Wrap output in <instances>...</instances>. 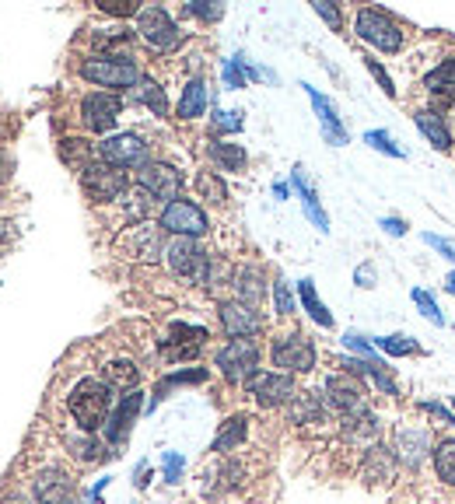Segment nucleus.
Masks as SVG:
<instances>
[{
	"label": "nucleus",
	"mask_w": 455,
	"mask_h": 504,
	"mask_svg": "<svg viewBox=\"0 0 455 504\" xmlns=\"http://www.w3.org/2000/svg\"><path fill=\"white\" fill-rule=\"evenodd\" d=\"M291 183H294V189H298V196H301V207H305L308 220H312L319 231H329V218H326L323 203H319V193H316L312 183L305 179V168H301V165L291 172Z\"/></svg>",
	"instance_id": "obj_19"
},
{
	"label": "nucleus",
	"mask_w": 455,
	"mask_h": 504,
	"mask_svg": "<svg viewBox=\"0 0 455 504\" xmlns=\"http://www.w3.org/2000/svg\"><path fill=\"white\" fill-rule=\"evenodd\" d=\"M133 98H137V102H144V105H147L155 116H165V112H168L165 92L158 88V85H155V81H140V85L133 88Z\"/></svg>",
	"instance_id": "obj_31"
},
{
	"label": "nucleus",
	"mask_w": 455,
	"mask_h": 504,
	"mask_svg": "<svg viewBox=\"0 0 455 504\" xmlns=\"http://www.w3.org/2000/svg\"><path fill=\"white\" fill-rule=\"evenodd\" d=\"M98 155H102L105 165H116V168L147 165V144L137 133H116V137H109V140L98 144Z\"/></svg>",
	"instance_id": "obj_10"
},
{
	"label": "nucleus",
	"mask_w": 455,
	"mask_h": 504,
	"mask_svg": "<svg viewBox=\"0 0 455 504\" xmlns=\"http://www.w3.org/2000/svg\"><path fill=\"white\" fill-rule=\"evenodd\" d=\"M427 92L431 94H445V98H455V57H449L445 63H438L431 74H427Z\"/></svg>",
	"instance_id": "obj_23"
},
{
	"label": "nucleus",
	"mask_w": 455,
	"mask_h": 504,
	"mask_svg": "<svg viewBox=\"0 0 455 504\" xmlns=\"http://www.w3.org/2000/svg\"><path fill=\"white\" fill-rule=\"evenodd\" d=\"M95 452H98V445H92V441H81V445H77V455H81V459H92Z\"/></svg>",
	"instance_id": "obj_49"
},
{
	"label": "nucleus",
	"mask_w": 455,
	"mask_h": 504,
	"mask_svg": "<svg viewBox=\"0 0 455 504\" xmlns=\"http://www.w3.org/2000/svg\"><path fill=\"white\" fill-rule=\"evenodd\" d=\"M214 130H221V133L242 130V112H214Z\"/></svg>",
	"instance_id": "obj_41"
},
{
	"label": "nucleus",
	"mask_w": 455,
	"mask_h": 504,
	"mask_svg": "<svg viewBox=\"0 0 455 504\" xmlns=\"http://www.w3.org/2000/svg\"><path fill=\"white\" fill-rule=\"evenodd\" d=\"M417 126H421V133L438 148V151H449V148H452V133H449V126L442 123L434 112H424L421 109V112H417Z\"/></svg>",
	"instance_id": "obj_25"
},
{
	"label": "nucleus",
	"mask_w": 455,
	"mask_h": 504,
	"mask_svg": "<svg viewBox=\"0 0 455 504\" xmlns=\"http://www.w3.org/2000/svg\"><path fill=\"white\" fill-rule=\"evenodd\" d=\"M375 346L379 350H386V354H392V357H403V354H414L417 350V344L414 340H406V337H382V340H375Z\"/></svg>",
	"instance_id": "obj_35"
},
{
	"label": "nucleus",
	"mask_w": 455,
	"mask_h": 504,
	"mask_svg": "<svg viewBox=\"0 0 455 504\" xmlns=\"http://www.w3.org/2000/svg\"><path fill=\"white\" fill-rule=\"evenodd\" d=\"M137 32H140V39L151 46V50H158V53H168V50H175L179 46V29H175V22L165 14L162 7H144L140 14H137Z\"/></svg>",
	"instance_id": "obj_7"
},
{
	"label": "nucleus",
	"mask_w": 455,
	"mask_h": 504,
	"mask_svg": "<svg viewBox=\"0 0 455 504\" xmlns=\"http://www.w3.org/2000/svg\"><path fill=\"white\" fill-rule=\"evenodd\" d=\"M137 378H140V372H137V364L127 361V357H116V361L105 364V382H109L112 389H130L133 392Z\"/></svg>",
	"instance_id": "obj_26"
},
{
	"label": "nucleus",
	"mask_w": 455,
	"mask_h": 504,
	"mask_svg": "<svg viewBox=\"0 0 455 504\" xmlns=\"http://www.w3.org/2000/svg\"><path fill=\"white\" fill-rule=\"evenodd\" d=\"M273 302H277V312L281 315H291L294 312V298H291V287L284 281L273 284Z\"/></svg>",
	"instance_id": "obj_40"
},
{
	"label": "nucleus",
	"mask_w": 455,
	"mask_h": 504,
	"mask_svg": "<svg viewBox=\"0 0 455 504\" xmlns=\"http://www.w3.org/2000/svg\"><path fill=\"white\" fill-rule=\"evenodd\" d=\"M249 392L256 396L260 407H281V403H291L294 400V382L291 375H277V372H266L249 382Z\"/></svg>",
	"instance_id": "obj_13"
},
{
	"label": "nucleus",
	"mask_w": 455,
	"mask_h": 504,
	"mask_svg": "<svg viewBox=\"0 0 455 504\" xmlns=\"http://www.w3.org/2000/svg\"><path fill=\"white\" fill-rule=\"evenodd\" d=\"M305 92H308V98H312V109L319 112V123H323V137L333 144V148H343L347 144V130H343V123H340V116H336V109H333V102L329 98H323V94L316 92L312 85H301Z\"/></svg>",
	"instance_id": "obj_16"
},
{
	"label": "nucleus",
	"mask_w": 455,
	"mask_h": 504,
	"mask_svg": "<svg viewBox=\"0 0 455 504\" xmlns=\"http://www.w3.org/2000/svg\"><path fill=\"white\" fill-rule=\"evenodd\" d=\"M343 344L351 346V350H358V354H361V357H364V361H368V364H379V361H375V350H371V346L364 344L361 337H354V333H351V337H343Z\"/></svg>",
	"instance_id": "obj_45"
},
{
	"label": "nucleus",
	"mask_w": 455,
	"mask_h": 504,
	"mask_svg": "<svg viewBox=\"0 0 455 504\" xmlns=\"http://www.w3.org/2000/svg\"><path fill=\"white\" fill-rule=\"evenodd\" d=\"M312 7H316V14H319L323 22H329V29H340V11H336V4H323V0H316Z\"/></svg>",
	"instance_id": "obj_42"
},
{
	"label": "nucleus",
	"mask_w": 455,
	"mask_h": 504,
	"mask_svg": "<svg viewBox=\"0 0 455 504\" xmlns=\"http://www.w3.org/2000/svg\"><path fill=\"white\" fill-rule=\"evenodd\" d=\"M179 472H183V455L165 452V480L168 483H179Z\"/></svg>",
	"instance_id": "obj_43"
},
{
	"label": "nucleus",
	"mask_w": 455,
	"mask_h": 504,
	"mask_svg": "<svg viewBox=\"0 0 455 504\" xmlns=\"http://www.w3.org/2000/svg\"><path fill=\"white\" fill-rule=\"evenodd\" d=\"M165 256H168V266H172L179 277H186V281H193V284L210 281V256L200 249L193 238H179V242H172Z\"/></svg>",
	"instance_id": "obj_6"
},
{
	"label": "nucleus",
	"mask_w": 455,
	"mask_h": 504,
	"mask_svg": "<svg viewBox=\"0 0 455 504\" xmlns=\"http://www.w3.org/2000/svg\"><path fill=\"white\" fill-rule=\"evenodd\" d=\"M225 81H228V88H245V81H249L245 57H235V60L225 63Z\"/></svg>",
	"instance_id": "obj_37"
},
{
	"label": "nucleus",
	"mask_w": 455,
	"mask_h": 504,
	"mask_svg": "<svg viewBox=\"0 0 455 504\" xmlns=\"http://www.w3.org/2000/svg\"><path fill=\"white\" fill-rule=\"evenodd\" d=\"M273 364L284 368V372H312L316 368V346L308 337L291 333V337H281L273 344Z\"/></svg>",
	"instance_id": "obj_11"
},
{
	"label": "nucleus",
	"mask_w": 455,
	"mask_h": 504,
	"mask_svg": "<svg viewBox=\"0 0 455 504\" xmlns=\"http://www.w3.org/2000/svg\"><path fill=\"white\" fill-rule=\"evenodd\" d=\"M218 368L228 382L242 385V382H253L256 368H260V346L253 340H231L228 346L218 350Z\"/></svg>",
	"instance_id": "obj_3"
},
{
	"label": "nucleus",
	"mask_w": 455,
	"mask_h": 504,
	"mask_svg": "<svg viewBox=\"0 0 455 504\" xmlns=\"http://www.w3.org/2000/svg\"><path fill=\"white\" fill-rule=\"evenodd\" d=\"M452 407H455V400H452Z\"/></svg>",
	"instance_id": "obj_54"
},
{
	"label": "nucleus",
	"mask_w": 455,
	"mask_h": 504,
	"mask_svg": "<svg viewBox=\"0 0 455 504\" xmlns=\"http://www.w3.org/2000/svg\"><path fill=\"white\" fill-rule=\"evenodd\" d=\"M221 326H225L228 337L249 340V337H256L263 329V319L249 305H242V302H228V305H221Z\"/></svg>",
	"instance_id": "obj_15"
},
{
	"label": "nucleus",
	"mask_w": 455,
	"mask_h": 504,
	"mask_svg": "<svg viewBox=\"0 0 455 504\" xmlns=\"http://www.w3.org/2000/svg\"><path fill=\"white\" fill-rule=\"evenodd\" d=\"M140 403H144L140 392H127V396H123V403L112 413V420L105 424V438L112 441V445H120V441L127 438V431L133 428V417L140 413Z\"/></svg>",
	"instance_id": "obj_20"
},
{
	"label": "nucleus",
	"mask_w": 455,
	"mask_h": 504,
	"mask_svg": "<svg viewBox=\"0 0 455 504\" xmlns=\"http://www.w3.org/2000/svg\"><path fill=\"white\" fill-rule=\"evenodd\" d=\"M326 400L343 413L364 410V385L354 375H329L326 378Z\"/></svg>",
	"instance_id": "obj_14"
},
{
	"label": "nucleus",
	"mask_w": 455,
	"mask_h": 504,
	"mask_svg": "<svg viewBox=\"0 0 455 504\" xmlns=\"http://www.w3.org/2000/svg\"><path fill=\"white\" fill-rule=\"evenodd\" d=\"M210 158L221 172H242L245 168V151L242 144H225V140H214L210 144Z\"/></svg>",
	"instance_id": "obj_24"
},
{
	"label": "nucleus",
	"mask_w": 455,
	"mask_h": 504,
	"mask_svg": "<svg viewBox=\"0 0 455 504\" xmlns=\"http://www.w3.org/2000/svg\"><path fill=\"white\" fill-rule=\"evenodd\" d=\"M445 287H449V291L455 294V274H449V281H445Z\"/></svg>",
	"instance_id": "obj_52"
},
{
	"label": "nucleus",
	"mask_w": 455,
	"mask_h": 504,
	"mask_svg": "<svg viewBox=\"0 0 455 504\" xmlns=\"http://www.w3.org/2000/svg\"><path fill=\"white\" fill-rule=\"evenodd\" d=\"M245 431H249V420L238 413V417H228L225 428H221V435L214 438V452H231L235 445H242V438H245Z\"/></svg>",
	"instance_id": "obj_27"
},
{
	"label": "nucleus",
	"mask_w": 455,
	"mask_h": 504,
	"mask_svg": "<svg viewBox=\"0 0 455 504\" xmlns=\"http://www.w3.org/2000/svg\"><path fill=\"white\" fill-rule=\"evenodd\" d=\"M14 504H22V501H14Z\"/></svg>",
	"instance_id": "obj_53"
},
{
	"label": "nucleus",
	"mask_w": 455,
	"mask_h": 504,
	"mask_svg": "<svg viewBox=\"0 0 455 504\" xmlns=\"http://www.w3.org/2000/svg\"><path fill=\"white\" fill-rule=\"evenodd\" d=\"M379 224H382V228H386L389 235H403V231H406V224H403L399 218H382Z\"/></svg>",
	"instance_id": "obj_48"
},
{
	"label": "nucleus",
	"mask_w": 455,
	"mask_h": 504,
	"mask_svg": "<svg viewBox=\"0 0 455 504\" xmlns=\"http://www.w3.org/2000/svg\"><path fill=\"white\" fill-rule=\"evenodd\" d=\"M298 294H301V305L308 309V315L319 322V326H333V315H329V309H326L323 302H319V294H316V287H312V281H301L298 284Z\"/></svg>",
	"instance_id": "obj_30"
},
{
	"label": "nucleus",
	"mask_w": 455,
	"mask_h": 504,
	"mask_svg": "<svg viewBox=\"0 0 455 504\" xmlns=\"http://www.w3.org/2000/svg\"><path fill=\"white\" fill-rule=\"evenodd\" d=\"M81 186L92 200L109 203V200L127 193V172L116 168V165H105V161H92V165L81 168Z\"/></svg>",
	"instance_id": "obj_4"
},
{
	"label": "nucleus",
	"mask_w": 455,
	"mask_h": 504,
	"mask_svg": "<svg viewBox=\"0 0 455 504\" xmlns=\"http://www.w3.org/2000/svg\"><path fill=\"white\" fill-rule=\"evenodd\" d=\"M427 448H431L427 431H421V428H403V431H399V455H403L410 466H417V463H421Z\"/></svg>",
	"instance_id": "obj_21"
},
{
	"label": "nucleus",
	"mask_w": 455,
	"mask_h": 504,
	"mask_svg": "<svg viewBox=\"0 0 455 504\" xmlns=\"http://www.w3.org/2000/svg\"><path fill=\"white\" fill-rule=\"evenodd\" d=\"M70 480L60 470H42L35 476V501L39 504H70Z\"/></svg>",
	"instance_id": "obj_17"
},
{
	"label": "nucleus",
	"mask_w": 455,
	"mask_h": 504,
	"mask_svg": "<svg viewBox=\"0 0 455 504\" xmlns=\"http://www.w3.org/2000/svg\"><path fill=\"white\" fill-rule=\"evenodd\" d=\"M364 63H368V70H371V74H375V81H379V85H382V92L389 94H396V88H392V81H389V74H386V70H382V67H379V60H371V57H364Z\"/></svg>",
	"instance_id": "obj_44"
},
{
	"label": "nucleus",
	"mask_w": 455,
	"mask_h": 504,
	"mask_svg": "<svg viewBox=\"0 0 455 504\" xmlns=\"http://www.w3.org/2000/svg\"><path fill=\"white\" fill-rule=\"evenodd\" d=\"M364 140H368L375 151H386V155H392V158H403V148H396V144H392V137L386 133V130H368V133H364Z\"/></svg>",
	"instance_id": "obj_38"
},
{
	"label": "nucleus",
	"mask_w": 455,
	"mask_h": 504,
	"mask_svg": "<svg viewBox=\"0 0 455 504\" xmlns=\"http://www.w3.org/2000/svg\"><path fill=\"white\" fill-rule=\"evenodd\" d=\"M358 284H361V287H371V266H361V270H358Z\"/></svg>",
	"instance_id": "obj_50"
},
{
	"label": "nucleus",
	"mask_w": 455,
	"mask_h": 504,
	"mask_svg": "<svg viewBox=\"0 0 455 504\" xmlns=\"http://www.w3.org/2000/svg\"><path fill=\"white\" fill-rule=\"evenodd\" d=\"M424 410H427V413H434L438 420H445L449 428H455V417H452V413H449L445 407H438V403H424Z\"/></svg>",
	"instance_id": "obj_47"
},
{
	"label": "nucleus",
	"mask_w": 455,
	"mask_h": 504,
	"mask_svg": "<svg viewBox=\"0 0 455 504\" xmlns=\"http://www.w3.org/2000/svg\"><path fill=\"white\" fill-rule=\"evenodd\" d=\"M112 410V385L105 378H81L70 392V417L81 424V431L105 428V417Z\"/></svg>",
	"instance_id": "obj_1"
},
{
	"label": "nucleus",
	"mask_w": 455,
	"mask_h": 504,
	"mask_svg": "<svg viewBox=\"0 0 455 504\" xmlns=\"http://www.w3.org/2000/svg\"><path fill=\"white\" fill-rule=\"evenodd\" d=\"M431 459H434V472L455 487V438L438 441V448H431Z\"/></svg>",
	"instance_id": "obj_28"
},
{
	"label": "nucleus",
	"mask_w": 455,
	"mask_h": 504,
	"mask_svg": "<svg viewBox=\"0 0 455 504\" xmlns=\"http://www.w3.org/2000/svg\"><path fill=\"white\" fill-rule=\"evenodd\" d=\"M186 14H193L200 22H218L225 14V4H207V0H193L186 4Z\"/></svg>",
	"instance_id": "obj_36"
},
{
	"label": "nucleus",
	"mask_w": 455,
	"mask_h": 504,
	"mask_svg": "<svg viewBox=\"0 0 455 504\" xmlns=\"http://www.w3.org/2000/svg\"><path fill=\"white\" fill-rule=\"evenodd\" d=\"M196 186H200V193L210 200V203H225L228 200V189H225V183L214 176V172H203L200 179H196Z\"/></svg>",
	"instance_id": "obj_33"
},
{
	"label": "nucleus",
	"mask_w": 455,
	"mask_h": 504,
	"mask_svg": "<svg viewBox=\"0 0 455 504\" xmlns=\"http://www.w3.org/2000/svg\"><path fill=\"white\" fill-rule=\"evenodd\" d=\"M424 242H427L431 249H438L442 256H449V259L455 263V242H449V238H438V235H431V231L424 235Z\"/></svg>",
	"instance_id": "obj_46"
},
{
	"label": "nucleus",
	"mask_w": 455,
	"mask_h": 504,
	"mask_svg": "<svg viewBox=\"0 0 455 504\" xmlns=\"http://www.w3.org/2000/svg\"><path fill=\"white\" fill-rule=\"evenodd\" d=\"M203 109H207V85L196 77V81H190V85L183 88V98H179V120H196V116H203Z\"/></svg>",
	"instance_id": "obj_22"
},
{
	"label": "nucleus",
	"mask_w": 455,
	"mask_h": 504,
	"mask_svg": "<svg viewBox=\"0 0 455 504\" xmlns=\"http://www.w3.org/2000/svg\"><path fill=\"white\" fill-rule=\"evenodd\" d=\"M120 109H123L120 94L95 92L81 102V120H85L88 130H95V133H109L116 126V120H120Z\"/></svg>",
	"instance_id": "obj_12"
},
{
	"label": "nucleus",
	"mask_w": 455,
	"mask_h": 504,
	"mask_svg": "<svg viewBox=\"0 0 455 504\" xmlns=\"http://www.w3.org/2000/svg\"><path fill=\"white\" fill-rule=\"evenodd\" d=\"M238 298H242V305H249V309L263 298L260 274H256V270H245V274L238 277Z\"/></svg>",
	"instance_id": "obj_32"
},
{
	"label": "nucleus",
	"mask_w": 455,
	"mask_h": 504,
	"mask_svg": "<svg viewBox=\"0 0 455 504\" xmlns=\"http://www.w3.org/2000/svg\"><path fill=\"white\" fill-rule=\"evenodd\" d=\"M414 302H417V309L424 312V319H427V322H434V326H445V315H442V309L434 305V298H431L427 291H421V287H417V291H414Z\"/></svg>",
	"instance_id": "obj_34"
},
{
	"label": "nucleus",
	"mask_w": 455,
	"mask_h": 504,
	"mask_svg": "<svg viewBox=\"0 0 455 504\" xmlns=\"http://www.w3.org/2000/svg\"><path fill=\"white\" fill-rule=\"evenodd\" d=\"M207 228H210L207 214L190 200H175L162 211V231H172L179 238H200L207 235Z\"/></svg>",
	"instance_id": "obj_8"
},
{
	"label": "nucleus",
	"mask_w": 455,
	"mask_h": 504,
	"mask_svg": "<svg viewBox=\"0 0 455 504\" xmlns=\"http://www.w3.org/2000/svg\"><path fill=\"white\" fill-rule=\"evenodd\" d=\"M203 340H207V329L203 326H183V322H175L172 326V340H165V354L168 357H193Z\"/></svg>",
	"instance_id": "obj_18"
},
{
	"label": "nucleus",
	"mask_w": 455,
	"mask_h": 504,
	"mask_svg": "<svg viewBox=\"0 0 455 504\" xmlns=\"http://www.w3.org/2000/svg\"><path fill=\"white\" fill-rule=\"evenodd\" d=\"M358 35L368 42V46L382 50V53H396V50L403 46V29L392 22L389 14L371 11V7L358 11Z\"/></svg>",
	"instance_id": "obj_5"
},
{
	"label": "nucleus",
	"mask_w": 455,
	"mask_h": 504,
	"mask_svg": "<svg viewBox=\"0 0 455 504\" xmlns=\"http://www.w3.org/2000/svg\"><path fill=\"white\" fill-rule=\"evenodd\" d=\"M105 14H112V18H130V14H140L144 7H137L133 0H102L98 4Z\"/></svg>",
	"instance_id": "obj_39"
},
{
	"label": "nucleus",
	"mask_w": 455,
	"mask_h": 504,
	"mask_svg": "<svg viewBox=\"0 0 455 504\" xmlns=\"http://www.w3.org/2000/svg\"><path fill=\"white\" fill-rule=\"evenodd\" d=\"M291 417L298 424H316V420H323V403H319V396L298 392L291 400Z\"/></svg>",
	"instance_id": "obj_29"
},
{
	"label": "nucleus",
	"mask_w": 455,
	"mask_h": 504,
	"mask_svg": "<svg viewBox=\"0 0 455 504\" xmlns=\"http://www.w3.org/2000/svg\"><path fill=\"white\" fill-rule=\"evenodd\" d=\"M81 77L98 85V88H133V85H140L137 63L123 60V57H92V60L81 63Z\"/></svg>",
	"instance_id": "obj_2"
},
{
	"label": "nucleus",
	"mask_w": 455,
	"mask_h": 504,
	"mask_svg": "<svg viewBox=\"0 0 455 504\" xmlns=\"http://www.w3.org/2000/svg\"><path fill=\"white\" fill-rule=\"evenodd\" d=\"M137 183H140L144 193H151V196H158V200H168V203H175L179 193H183V176H179L172 165H165V161H147V165H140Z\"/></svg>",
	"instance_id": "obj_9"
},
{
	"label": "nucleus",
	"mask_w": 455,
	"mask_h": 504,
	"mask_svg": "<svg viewBox=\"0 0 455 504\" xmlns=\"http://www.w3.org/2000/svg\"><path fill=\"white\" fill-rule=\"evenodd\" d=\"M7 238H11V224H4V220H0V249L7 246Z\"/></svg>",
	"instance_id": "obj_51"
}]
</instances>
